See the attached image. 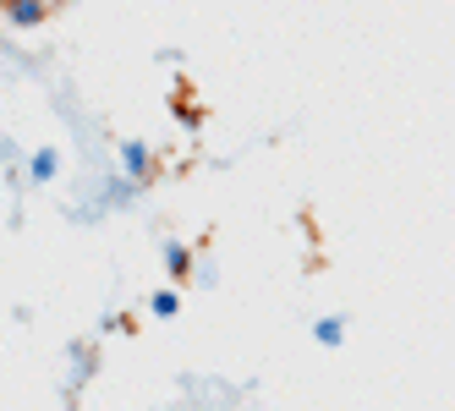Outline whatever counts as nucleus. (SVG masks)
Wrapping results in <instances>:
<instances>
[{"instance_id":"nucleus-1","label":"nucleus","mask_w":455,"mask_h":411,"mask_svg":"<svg viewBox=\"0 0 455 411\" xmlns=\"http://www.w3.org/2000/svg\"><path fill=\"white\" fill-rule=\"evenodd\" d=\"M0 12H6L12 28H44L50 22V0H6Z\"/></svg>"},{"instance_id":"nucleus-2","label":"nucleus","mask_w":455,"mask_h":411,"mask_svg":"<svg viewBox=\"0 0 455 411\" xmlns=\"http://www.w3.org/2000/svg\"><path fill=\"white\" fill-rule=\"evenodd\" d=\"M121 165H126V176H138V181H143L154 160H148V148H143V143H126V148H121Z\"/></svg>"},{"instance_id":"nucleus-3","label":"nucleus","mask_w":455,"mask_h":411,"mask_svg":"<svg viewBox=\"0 0 455 411\" xmlns=\"http://www.w3.org/2000/svg\"><path fill=\"white\" fill-rule=\"evenodd\" d=\"M165 274H176V280L192 274V252H187L181 241H165Z\"/></svg>"},{"instance_id":"nucleus-4","label":"nucleus","mask_w":455,"mask_h":411,"mask_svg":"<svg viewBox=\"0 0 455 411\" xmlns=\"http://www.w3.org/2000/svg\"><path fill=\"white\" fill-rule=\"evenodd\" d=\"M28 170H34V181H55V170H60V160H55V148H39L34 160H28Z\"/></svg>"},{"instance_id":"nucleus-5","label":"nucleus","mask_w":455,"mask_h":411,"mask_svg":"<svg viewBox=\"0 0 455 411\" xmlns=\"http://www.w3.org/2000/svg\"><path fill=\"white\" fill-rule=\"evenodd\" d=\"M148 312H154V319H176V312H181V296H176V291H154V296H148Z\"/></svg>"},{"instance_id":"nucleus-6","label":"nucleus","mask_w":455,"mask_h":411,"mask_svg":"<svg viewBox=\"0 0 455 411\" xmlns=\"http://www.w3.org/2000/svg\"><path fill=\"white\" fill-rule=\"evenodd\" d=\"M313 340H318V345H340V340H346V324H340V319H318V324H313Z\"/></svg>"}]
</instances>
